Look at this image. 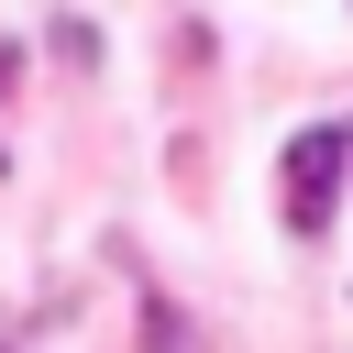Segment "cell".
Segmentation results:
<instances>
[{"label": "cell", "mask_w": 353, "mask_h": 353, "mask_svg": "<svg viewBox=\"0 0 353 353\" xmlns=\"http://www.w3.org/2000/svg\"><path fill=\"white\" fill-rule=\"evenodd\" d=\"M11 77H22V44H11V33H0V88H11Z\"/></svg>", "instance_id": "cell-2"}, {"label": "cell", "mask_w": 353, "mask_h": 353, "mask_svg": "<svg viewBox=\"0 0 353 353\" xmlns=\"http://www.w3.org/2000/svg\"><path fill=\"white\" fill-rule=\"evenodd\" d=\"M342 165H353V121H309L287 143V232H331V199H342Z\"/></svg>", "instance_id": "cell-1"}]
</instances>
